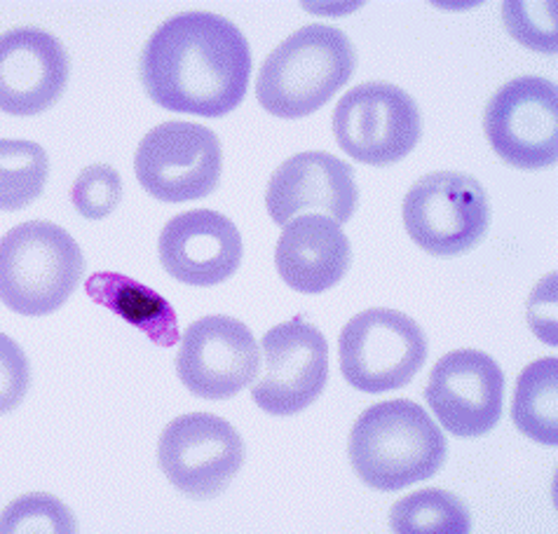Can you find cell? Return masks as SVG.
Returning a JSON list of instances; mask_svg holds the SVG:
<instances>
[{"label":"cell","instance_id":"cell-1","mask_svg":"<svg viewBox=\"0 0 558 534\" xmlns=\"http://www.w3.org/2000/svg\"><path fill=\"white\" fill-rule=\"evenodd\" d=\"M252 66V47L235 24L211 12H185L150 36L138 77L155 106L223 118L244 101Z\"/></svg>","mask_w":558,"mask_h":534},{"label":"cell","instance_id":"cell-2","mask_svg":"<svg viewBox=\"0 0 558 534\" xmlns=\"http://www.w3.org/2000/svg\"><path fill=\"white\" fill-rule=\"evenodd\" d=\"M446 452L448 444L437 422L409 399L366 408L348 441L354 474L378 493H399L437 476Z\"/></svg>","mask_w":558,"mask_h":534},{"label":"cell","instance_id":"cell-3","mask_svg":"<svg viewBox=\"0 0 558 534\" xmlns=\"http://www.w3.org/2000/svg\"><path fill=\"white\" fill-rule=\"evenodd\" d=\"M354 66L356 52L343 31L307 24L263 61L256 99L275 118H307L350 83Z\"/></svg>","mask_w":558,"mask_h":534},{"label":"cell","instance_id":"cell-4","mask_svg":"<svg viewBox=\"0 0 558 534\" xmlns=\"http://www.w3.org/2000/svg\"><path fill=\"white\" fill-rule=\"evenodd\" d=\"M83 275V248L57 223L28 221L0 240V301L24 317L57 312Z\"/></svg>","mask_w":558,"mask_h":534},{"label":"cell","instance_id":"cell-5","mask_svg":"<svg viewBox=\"0 0 558 534\" xmlns=\"http://www.w3.org/2000/svg\"><path fill=\"white\" fill-rule=\"evenodd\" d=\"M427 336L409 314L374 307L352 317L338 340L340 373L364 395L407 387L427 361Z\"/></svg>","mask_w":558,"mask_h":534},{"label":"cell","instance_id":"cell-6","mask_svg":"<svg viewBox=\"0 0 558 534\" xmlns=\"http://www.w3.org/2000/svg\"><path fill=\"white\" fill-rule=\"evenodd\" d=\"M401 211L409 238L439 258L470 254L490 228L488 193L460 171H434L415 181Z\"/></svg>","mask_w":558,"mask_h":534},{"label":"cell","instance_id":"cell-7","mask_svg":"<svg viewBox=\"0 0 558 534\" xmlns=\"http://www.w3.org/2000/svg\"><path fill=\"white\" fill-rule=\"evenodd\" d=\"M333 136L356 162L387 167L413 153L423 116L409 92L371 81L352 87L333 111Z\"/></svg>","mask_w":558,"mask_h":534},{"label":"cell","instance_id":"cell-8","mask_svg":"<svg viewBox=\"0 0 558 534\" xmlns=\"http://www.w3.org/2000/svg\"><path fill=\"white\" fill-rule=\"evenodd\" d=\"M134 171L155 199L172 204L203 199L221 181V141L205 124L183 120L158 124L138 144Z\"/></svg>","mask_w":558,"mask_h":534},{"label":"cell","instance_id":"cell-9","mask_svg":"<svg viewBox=\"0 0 558 534\" xmlns=\"http://www.w3.org/2000/svg\"><path fill=\"white\" fill-rule=\"evenodd\" d=\"M244 441L219 415L191 413L172 420L158 444L167 481L191 499H214L230 488L244 464Z\"/></svg>","mask_w":558,"mask_h":534},{"label":"cell","instance_id":"cell-10","mask_svg":"<svg viewBox=\"0 0 558 534\" xmlns=\"http://www.w3.org/2000/svg\"><path fill=\"white\" fill-rule=\"evenodd\" d=\"M484 130L500 160L517 169H545L558 155V89L547 77H514L493 94Z\"/></svg>","mask_w":558,"mask_h":534},{"label":"cell","instance_id":"cell-11","mask_svg":"<svg viewBox=\"0 0 558 534\" xmlns=\"http://www.w3.org/2000/svg\"><path fill=\"white\" fill-rule=\"evenodd\" d=\"M260 342L240 319L214 314L189 326L177 354L181 385L207 401H228L258 378Z\"/></svg>","mask_w":558,"mask_h":534},{"label":"cell","instance_id":"cell-12","mask_svg":"<svg viewBox=\"0 0 558 534\" xmlns=\"http://www.w3.org/2000/svg\"><path fill=\"white\" fill-rule=\"evenodd\" d=\"M266 373L252 383V399L275 417L299 415L313 405L329 380V342L301 317L277 324L263 336Z\"/></svg>","mask_w":558,"mask_h":534},{"label":"cell","instance_id":"cell-13","mask_svg":"<svg viewBox=\"0 0 558 534\" xmlns=\"http://www.w3.org/2000/svg\"><path fill=\"white\" fill-rule=\"evenodd\" d=\"M425 401L451 436H486L502 417L505 373L486 352L456 350L434 364Z\"/></svg>","mask_w":558,"mask_h":534},{"label":"cell","instance_id":"cell-14","mask_svg":"<svg viewBox=\"0 0 558 534\" xmlns=\"http://www.w3.org/2000/svg\"><path fill=\"white\" fill-rule=\"evenodd\" d=\"M158 254L169 277L185 287L209 289L238 272L244 244L230 218L211 209H193L162 228Z\"/></svg>","mask_w":558,"mask_h":534},{"label":"cell","instance_id":"cell-15","mask_svg":"<svg viewBox=\"0 0 558 534\" xmlns=\"http://www.w3.org/2000/svg\"><path fill=\"white\" fill-rule=\"evenodd\" d=\"M71 61L54 36L24 26L0 36V111L34 118L64 94Z\"/></svg>","mask_w":558,"mask_h":534},{"label":"cell","instance_id":"cell-16","mask_svg":"<svg viewBox=\"0 0 558 534\" xmlns=\"http://www.w3.org/2000/svg\"><path fill=\"white\" fill-rule=\"evenodd\" d=\"M360 204L354 169L336 155L310 150L289 157L270 177L266 207L277 226L303 211L329 214L338 226L352 221Z\"/></svg>","mask_w":558,"mask_h":534},{"label":"cell","instance_id":"cell-17","mask_svg":"<svg viewBox=\"0 0 558 534\" xmlns=\"http://www.w3.org/2000/svg\"><path fill=\"white\" fill-rule=\"evenodd\" d=\"M352 265L348 234L333 218L307 214L291 218L275 248V267L284 284L317 295L333 289Z\"/></svg>","mask_w":558,"mask_h":534},{"label":"cell","instance_id":"cell-18","mask_svg":"<svg viewBox=\"0 0 558 534\" xmlns=\"http://www.w3.org/2000/svg\"><path fill=\"white\" fill-rule=\"evenodd\" d=\"M85 293L97 305L144 331L158 348H174L179 342L177 310L142 281L120 272H97L85 281Z\"/></svg>","mask_w":558,"mask_h":534},{"label":"cell","instance_id":"cell-19","mask_svg":"<svg viewBox=\"0 0 558 534\" xmlns=\"http://www.w3.org/2000/svg\"><path fill=\"white\" fill-rule=\"evenodd\" d=\"M511 420L535 444H558V359H537L519 375Z\"/></svg>","mask_w":558,"mask_h":534},{"label":"cell","instance_id":"cell-20","mask_svg":"<svg viewBox=\"0 0 558 534\" xmlns=\"http://www.w3.org/2000/svg\"><path fill=\"white\" fill-rule=\"evenodd\" d=\"M48 174L50 160L43 146L24 138H0V211H20L36 202Z\"/></svg>","mask_w":558,"mask_h":534},{"label":"cell","instance_id":"cell-21","mask_svg":"<svg viewBox=\"0 0 558 534\" xmlns=\"http://www.w3.org/2000/svg\"><path fill=\"white\" fill-rule=\"evenodd\" d=\"M390 525L397 534H470L472 518L456 495L425 488L397 501Z\"/></svg>","mask_w":558,"mask_h":534},{"label":"cell","instance_id":"cell-22","mask_svg":"<svg viewBox=\"0 0 558 534\" xmlns=\"http://www.w3.org/2000/svg\"><path fill=\"white\" fill-rule=\"evenodd\" d=\"M75 534L77 521L61 501L48 493H28L0 515V534Z\"/></svg>","mask_w":558,"mask_h":534},{"label":"cell","instance_id":"cell-23","mask_svg":"<svg viewBox=\"0 0 558 534\" xmlns=\"http://www.w3.org/2000/svg\"><path fill=\"white\" fill-rule=\"evenodd\" d=\"M122 199V179L113 167L92 165L77 174L71 187L75 211L87 221H101L111 216Z\"/></svg>","mask_w":558,"mask_h":534},{"label":"cell","instance_id":"cell-24","mask_svg":"<svg viewBox=\"0 0 558 534\" xmlns=\"http://www.w3.org/2000/svg\"><path fill=\"white\" fill-rule=\"evenodd\" d=\"M502 14L521 45L537 52L556 50V3H505Z\"/></svg>","mask_w":558,"mask_h":534},{"label":"cell","instance_id":"cell-25","mask_svg":"<svg viewBox=\"0 0 558 534\" xmlns=\"http://www.w3.org/2000/svg\"><path fill=\"white\" fill-rule=\"evenodd\" d=\"M31 385V366L20 342L0 333V415L14 411Z\"/></svg>","mask_w":558,"mask_h":534}]
</instances>
